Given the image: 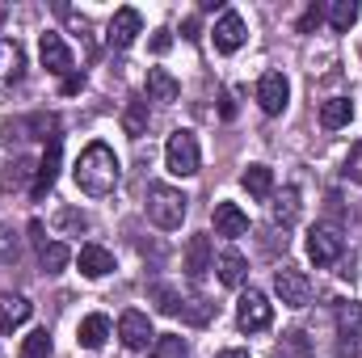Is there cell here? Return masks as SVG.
Listing matches in <instances>:
<instances>
[{
	"instance_id": "1",
	"label": "cell",
	"mask_w": 362,
	"mask_h": 358,
	"mask_svg": "<svg viewBox=\"0 0 362 358\" xmlns=\"http://www.w3.org/2000/svg\"><path fill=\"white\" fill-rule=\"evenodd\" d=\"M72 178H76V185H81L89 198L114 194V185H118V156H114V148H110V144H89V148L81 152Z\"/></svg>"
},
{
	"instance_id": "2",
	"label": "cell",
	"mask_w": 362,
	"mask_h": 358,
	"mask_svg": "<svg viewBox=\"0 0 362 358\" xmlns=\"http://www.w3.org/2000/svg\"><path fill=\"white\" fill-rule=\"evenodd\" d=\"M185 194L173 190V185H165V181H156V185H148V219L156 224V228H165V232H173L181 228V219H185Z\"/></svg>"
},
{
	"instance_id": "3",
	"label": "cell",
	"mask_w": 362,
	"mask_h": 358,
	"mask_svg": "<svg viewBox=\"0 0 362 358\" xmlns=\"http://www.w3.org/2000/svg\"><path fill=\"white\" fill-rule=\"evenodd\" d=\"M165 161H169V173H177V178H194V173H198L202 152H198L194 131H173V135H169V144H165Z\"/></svg>"
},
{
	"instance_id": "4",
	"label": "cell",
	"mask_w": 362,
	"mask_h": 358,
	"mask_svg": "<svg viewBox=\"0 0 362 358\" xmlns=\"http://www.w3.org/2000/svg\"><path fill=\"white\" fill-rule=\"evenodd\" d=\"M341 253H346V236L337 224H316L308 232V258L316 266H333V262H341Z\"/></svg>"
},
{
	"instance_id": "5",
	"label": "cell",
	"mask_w": 362,
	"mask_h": 358,
	"mask_svg": "<svg viewBox=\"0 0 362 358\" xmlns=\"http://www.w3.org/2000/svg\"><path fill=\"white\" fill-rule=\"evenodd\" d=\"M358 329H362V304L337 299V358H358Z\"/></svg>"
},
{
	"instance_id": "6",
	"label": "cell",
	"mask_w": 362,
	"mask_h": 358,
	"mask_svg": "<svg viewBox=\"0 0 362 358\" xmlns=\"http://www.w3.org/2000/svg\"><path fill=\"white\" fill-rule=\"evenodd\" d=\"M274 291H278V299H282L286 308H308V299H312V278L295 266H282L274 274Z\"/></svg>"
},
{
	"instance_id": "7",
	"label": "cell",
	"mask_w": 362,
	"mask_h": 358,
	"mask_svg": "<svg viewBox=\"0 0 362 358\" xmlns=\"http://www.w3.org/2000/svg\"><path fill=\"white\" fill-rule=\"evenodd\" d=\"M270 321H274L270 299H266L262 291H245V295H240V308H236V325H240L245 333H262V329H270Z\"/></svg>"
},
{
	"instance_id": "8",
	"label": "cell",
	"mask_w": 362,
	"mask_h": 358,
	"mask_svg": "<svg viewBox=\"0 0 362 358\" xmlns=\"http://www.w3.org/2000/svg\"><path fill=\"white\" fill-rule=\"evenodd\" d=\"M245 38H249L245 17H240L236 8H223V13H219V21H215V51L232 55V51H240V47H245Z\"/></svg>"
},
{
	"instance_id": "9",
	"label": "cell",
	"mask_w": 362,
	"mask_h": 358,
	"mask_svg": "<svg viewBox=\"0 0 362 358\" xmlns=\"http://www.w3.org/2000/svg\"><path fill=\"white\" fill-rule=\"evenodd\" d=\"M38 51H42V64H47V72H55V76H64V81L76 72V59H72L68 42H64L55 30H47V34L38 38Z\"/></svg>"
},
{
	"instance_id": "10",
	"label": "cell",
	"mask_w": 362,
	"mask_h": 358,
	"mask_svg": "<svg viewBox=\"0 0 362 358\" xmlns=\"http://www.w3.org/2000/svg\"><path fill=\"white\" fill-rule=\"evenodd\" d=\"M286 101H291V85H286V76H282V72H266V76L257 81V105H262L266 114H282Z\"/></svg>"
},
{
	"instance_id": "11",
	"label": "cell",
	"mask_w": 362,
	"mask_h": 358,
	"mask_svg": "<svg viewBox=\"0 0 362 358\" xmlns=\"http://www.w3.org/2000/svg\"><path fill=\"white\" fill-rule=\"evenodd\" d=\"M118 337H122L127 350H148V342H152L156 333H152V321L131 308V312H122V321H118Z\"/></svg>"
},
{
	"instance_id": "12",
	"label": "cell",
	"mask_w": 362,
	"mask_h": 358,
	"mask_svg": "<svg viewBox=\"0 0 362 358\" xmlns=\"http://www.w3.org/2000/svg\"><path fill=\"white\" fill-rule=\"evenodd\" d=\"M215 266V253H211V236L206 232H198V236H189L185 241V278H202L206 270Z\"/></svg>"
},
{
	"instance_id": "13",
	"label": "cell",
	"mask_w": 362,
	"mask_h": 358,
	"mask_svg": "<svg viewBox=\"0 0 362 358\" xmlns=\"http://www.w3.org/2000/svg\"><path fill=\"white\" fill-rule=\"evenodd\" d=\"M139 30H144V17H139V8H118L114 13V21H110V47H131L135 38H139Z\"/></svg>"
},
{
	"instance_id": "14",
	"label": "cell",
	"mask_w": 362,
	"mask_h": 358,
	"mask_svg": "<svg viewBox=\"0 0 362 358\" xmlns=\"http://www.w3.org/2000/svg\"><path fill=\"white\" fill-rule=\"evenodd\" d=\"M30 312H34V304H30L25 295H13V291L0 295V329H4V333H13L17 325H25Z\"/></svg>"
},
{
	"instance_id": "15",
	"label": "cell",
	"mask_w": 362,
	"mask_h": 358,
	"mask_svg": "<svg viewBox=\"0 0 362 358\" xmlns=\"http://www.w3.org/2000/svg\"><path fill=\"white\" fill-rule=\"evenodd\" d=\"M55 178H59V139H55V144H47V156L38 161V173H34L30 194H34V198H47V190L55 185Z\"/></svg>"
},
{
	"instance_id": "16",
	"label": "cell",
	"mask_w": 362,
	"mask_h": 358,
	"mask_svg": "<svg viewBox=\"0 0 362 358\" xmlns=\"http://www.w3.org/2000/svg\"><path fill=\"white\" fill-rule=\"evenodd\" d=\"M21 76H25V51H21V42L0 38V81L13 85V81H21Z\"/></svg>"
},
{
	"instance_id": "17",
	"label": "cell",
	"mask_w": 362,
	"mask_h": 358,
	"mask_svg": "<svg viewBox=\"0 0 362 358\" xmlns=\"http://www.w3.org/2000/svg\"><path fill=\"white\" fill-rule=\"evenodd\" d=\"M215 232L219 236H245L249 232V215L236 202H219L215 207Z\"/></svg>"
},
{
	"instance_id": "18",
	"label": "cell",
	"mask_w": 362,
	"mask_h": 358,
	"mask_svg": "<svg viewBox=\"0 0 362 358\" xmlns=\"http://www.w3.org/2000/svg\"><path fill=\"white\" fill-rule=\"evenodd\" d=\"M76 262H81V274H85V278H105V274L114 270V253L101 249V245H85Z\"/></svg>"
},
{
	"instance_id": "19",
	"label": "cell",
	"mask_w": 362,
	"mask_h": 358,
	"mask_svg": "<svg viewBox=\"0 0 362 358\" xmlns=\"http://www.w3.org/2000/svg\"><path fill=\"white\" fill-rule=\"evenodd\" d=\"M105 337H110V316H101V312H93L81 321V333H76V342L85 346V350H101L105 346Z\"/></svg>"
},
{
	"instance_id": "20",
	"label": "cell",
	"mask_w": 362,
	"mask_h": 358,
	"mask_svg": "<svg viewBox=\"0 0 362 358\" xmlns=\"http://www.w3.org/2000/svg\"><path fill=\"white\" fill-rule=\"evenodd\" d=\"M270 215H274V224H278V228H291V224L299 219V190H295V185H286L282 194H274Z\"/></svg>"
},
{
	"instance_id": "21",
	"label": "cell",
	"mask_w": 362,
	"mask_h": 358,
	"mask_svg": "<svg viewBox=\"0 0 362 358\" xmlns=\"http://www.w3.org/2000/svg\"><path fill=\"white\" fill-rule=\"evenodd\" d=\"M181 85L173 81V72H165V68H152L148 72V101H177Z\"/></svg>"
},
{
	"instance_id": "22",
	"label": "cell",
	"mask_w": 362,
	"mask_h": 358,
	"mask_svg": "<svg viewBox=\"0 0 362 358\" xmlns=\"http://www.w3.org/2000/svg\"><path fill=\"white\" fill-rule=\"evenodd\" d=\"M215 270H219V282H223V287H240V282L249 278V262H245L240 253H232V249L215 262Z\"/></svg>"
},
{
	"instance_id": "23",
	"label": "cell",
	"mask_w": 362,
	"mask_h": 358,
	"mask_svg": "<svg viewBox=\"0 0 362 358\" xmlns=\"http://www.w3.org/2000/svg\"><path fill=\"white\" fill-rule=\"evenodd\" d=\"M122 131H127L131 139H139V135L148 131V101H144V97H131V101H127V110H122Z\"/></svg>"
},
{
	"instance_id": "24",
	"label": "cell",
	"mask_w": 362,
	"mask_h": 358,
	"mask_svg": "<svg viewBox=\"0 0 362 358\" xmlns=\"http://www.w3.org/2000/svg\"><path fill=\"white\" fill-rule=\"evenodd\" d=\"M240 185L249 190V198H270L274 194V173L266 169V165H249L245 178H240Z\"/></svg>"
},
{
	"instance_id": "25",
	"label": "cell",
	"mask_w": 362,
	"mask_h": 358,
	"mask_svg": "<svg viewBox=\"0 0 362 358\" xmlns=\"http://www.w3.org/2000/svg\"><path fill=\"white\" fill-rule=\"evenodd\" d=\"M274 358H312V337L299 333V329L282 333V342L274 346Z\"/></svg>"
},
{
	"instance_id": "26",
	"label": "cell",
	"mask_w": 362,
	"mask_h": 358,
	"mask_svg": "<svg viewBox=\"0 0 362 358\" xmlns=\"http://www.w3.org/2000/svg\"><path fill=\"white\" fill-rule=\"evenodd\" d=\"M68 262H72V249H68L64 241H47V245L38 249V266L47 270V274H59Z\"/></svg>"
},
{
	"instance_id": "27",
	"label": "cell",
	"mask_w": 362,
	"mask_h": 358,
	"mask_svg": "<svg viewBox=\"0 0 362 358\" xmlns=\"http://www.w3.org/2000/svg\"><path fill=\"white\" fill-rule=\"evenodd\" d=\"M350 114H354V105H350L346 97H329V101L320 105V127L337 131V127H346V122H350Z\"/></svg>"
},
{
	"instance_id": "28",
	"label": "cell",
	"mask_w": 362,
	"mask_h": 358,
	"mask_svg": "<svg viewBox=\"0 0 362 358\" xmlns=\"http://www.w3.org/2000/svg\"><path fill=\"white\" fill-rule=\"evenodd\" d=\"M34 173H38V165H34L30 156H13V165L4 169L0 185H4V190H21V185H25V181L34 178Z\"/></svg>"
},
{
	"instance_id": "29",
	"label": "cell",
	"mask_w": 362,
	"mask_h": 358,
	"mask_svg": "<svg viewBox=\"0 0 362 358\" xmlns=\"http://www.w3.org/2000/svg\"><path fill=\"white\" fill-rule=\"evenodd\" d=\"M354 21H358V0H333V4H329V25H333L337 34H346Z\"/></svg>"
},
{
	"instance_id": "30",
	"label": "cell",
	"mask_w": 362,
	"mask_h": 358,
	"mask_svg": "<svg viewBox=\"0 0 362 358\" xmlns=\"http://www.w3.org/2000/svg\"><path fill=\"white\" fill-rule=\"evenodd\" d=\"M185 354H189V346H185V337H177V333H165V337L152 342V358H185Z\"/></svg>"
},
{
	"instance_id": "31",
	"label": "cell",
	"mask_w": 362,
	"mask_h": 358,
	"mask_svg": "<svg viewBox=\"0 0 362 358\" xmlns=\"http://www.w3.org/2000/svg\"><path fill=\"white\" fill-rule=\"evenodd\" d=\"M152 299H156V308L160 312H169V316H177L181 312V291H173V287H165V282H152Z\"/></svg>"
},
{
	"instance_id": "32",
	"label": "cell",
	"mask_w": 362,
	"mask_h": 358,
	"mask_svg": "<svg viewBox=\"0 0 362 358\" xmlns=\"http://www.w3.org/2000/svg\"><path fill=\"white\" fill-rule=\"evenodd\" d=\"M177 316H185L189 325H206V321H211V304H206L202 295H189V299H181Z\"/></svg>"
},
{
	"instance_id": "33",
	"label": "cell",
	"mask_w": 362,
	"mask_h": 358,
	"mask_svg": "<svg viewBox=\"0 0 362 358\" xmlns=\"http://www.w3.org/2000/svg\"><path fill=\"white\" fill-rule=\"evenodd\" d=\"M55 224H59L64 232H85V228H89V215L76 211V207H64V211L55 215Z\"/></svg>"
},
{
	"instance_id": "34",
	"label": "cell",
	"mask_w": 362,
	"mask_h": 358,
	"mask_svg": "<svg viewBox=\"0 0 362 358\" xmlns=\"http://www.w3.org/2000/svg\"><path fill=\"white\" fill-rule=\"evenodd\" d=\"M21 258V241L8 224H0V262H17Z\"/></svg>"
},
{
	"instance_id": "35",
	"label": "cell",
	"mask_w": 362,
	"mask_h": 358,
	"mask_svg": "<svg viewBox=\"0 0 362 358\" xmlns=\"http://www.w3.org/2000/svg\"><path fill=\"white\" fill-rule=\"evenodd\" d=\"M47 354H51V333L47 329H34L25 337V358H47Z\"/></svg>"
},
{
	"instance_id": "36",
	"label": "cell",
	"mask_w": 362,
	"mask_h": 358,
	"mask_svg": "<svg viewBox=\"0 0 362 358\" xmlns=\"http://www.w3.org/2000/svg\"><path fill=\"white\" fill-rule=\"evenodd\" d=\"M346 178L362 185V144H354V148H350V156H346Z\"/></svg>"
},
{
	"instance_id": "37",
	"label": "cell",
	"mask_w": 362,
	"mask_h": 358,
	"mask_svg": "<svg viewBox=\"0 0 362 358\" xmlns=\"http://www.w3.org/2000/svg\"><path fill=\"white\" fill-rule=\"evenodd\" d=\"M320 17H325V8H320V4H312V8L299 17V25H295V30H299V34H312V30L320 25Z\"/></svg>"
},
{
	"instance_id": "38",
	"label": "cell",
	"mask_w": 362,
	"mask_h": 358,
	"mask_svg": "<svg viewBox=\"0 0 362 358\" xmlns=\"http://www.w3.org/2000/svg\"><path fill=\"white\" fill-rule=\"evenodd\" d=\"M30 241H34V245H38V249H42V245H47V228H42V224H38V219H34V224H30Z\"/></svg>"
},
{
	"instance_id": "39",
	"label": "cell",
	"mask_w": 362,
	"mask_h": 358,
	"mask_svg": "<svg viewBox=\"0 0 362 358\" xmlns=\"http://www.w3.org/2000/svg\"><path fill=\"white\" fill-rule=\"evenodd\" d=\"M169 42H173V38H169V30H156V38H152V47H156V51H169Z\"/></svg>"
},
{
	"instance_id": "40",
	"label": "cell",
	"mask_w": 362,
	"mask_h": 358,
	"mask_svg": "<svg viewBox=\"0 0 362 358\" xmlns=\"http://www.w3.org/2000/svg\"><path fill=\"white\" fill-rule=\"evenodd\" d=\"M81 85H85V76H76V72H72V76L64 81V93H81Z\"/></svg>"
},
{
	"instance_id": "41",
	"label": "cell",
	"mask_w": 362,
	"mask_h": 358,
	"mask_svg": "<svg viewBox=\"0 0 362 358\" xmlns=\"http://www.w3.org/2000/svg\"><path fill=\"white\" fill-rule=\"evenodd\" d=\"M215 358H249V350H223V354H215Z\"/></svg>"
}]
</instances>
